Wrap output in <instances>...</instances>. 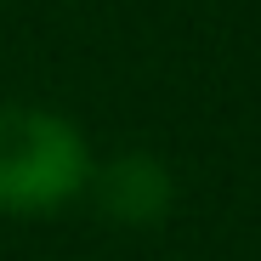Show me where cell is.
Instances as JSON below:
<instances>
[{
	"instance_id": "cell-1",
	"label": "cell",
	"mask_w": 261,
	"mask_h": 261,
	"mask_svg": "<svg viewBox=\"0 0 261 261\" xmlns=\"http://www.w3.org/2000/svg\"><path fill=\"white\" fill-rule=\"evenodd\" d=\"M91 165L74 119L34 102H0V216H57L85 193Z\"/></svg>"
},
{
	"instance_id": "cell-2",
	"label": "cell",
	"mask_w": 261,
	"mask_h": 261,
	"mask_svg": "<svg viewBox=\"0 0 261 261\" xmlns=\"http://www.w3.org/2000/svg\"><path fill=\"white\" fill-rule=\"evenodd\" d=\"M85 193L102 204L108 222H125V227H153L176 204V182L153 153H119L108 165H91Z\"/></svg>"
}]
</instances>
